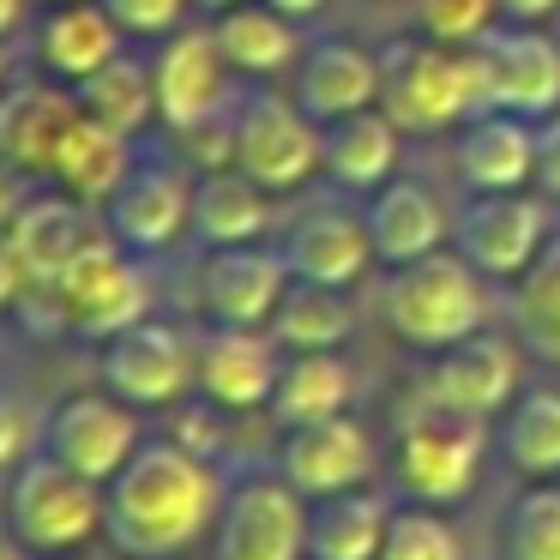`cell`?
<instances>
[{"label":"cell","instance_id":"f35d334b","mask_svg":"<svg viewBox=\"0 0 560 560\" xmlns=\"http://www.w3.org/2000/svg\"><path fill=\"white\" fill-rule=\"evenodd\" d=\"M187 7H194V0H103V13L121 25V37H151V43L175 37Z\"/></svg>","mask_w":560,"mask_h":560},{"label":"cell","instance_id":"277c9868","mask_svg":"<svg viewBox=\"0 0 560 560\" xmlns=\"http://www.w3.org/2000/svg\"><path fill=\"white\" fill-rule=\"evenodd\" d=\"M488 422L482 416H458L434 398H416L398 422V446H392V476L410 500L422 506H458L476 494V476L488 464Z\"/></svg>","mask_w":560,"mask_h":560},{"label":"cell","instance_id":"d590c367","mask_svg":"<svg viewBox=\"0 0 560 560\" xmlns=\"http://www.w3.org/2000/svg\"><path fill=\"white\" fill-rule=\"evenodd\" d=\"M380 560H464L458 530L446 524V506H392L386 542H380Z\"/></svg>","mask_w":560,"mask_h":560},{"label":"cell","instance_id":"f6af8a7d","mask_svg":"<svg viewBox=\"0 0 560 560\" xmlns=\"http://www.w3.org/2000/svg\"><path fill=\"white\" fill-rule=\"evenodd\" d=\"M560 13V0H500V19L506 25H542Z\"/></svg>","mask_w":560,"mask_h":560},{"label":"cell","instance_id":"d4e9b609","mask_svg":"<svg viewBox=\"0 0 560 560\" xmlns=\"http://www.w3.org/2000/svg\"><path fill=\"white\" fill-rule=\"evenodd\" d=\"M458 175L476 194H518L524 182H536V127L500 109L470 115L458 133Z\"/></svg>","mask_w":560,"mask_h":560},{"label":"cell","instance_id":"603a6c76","mask_svg":"<svg viewBox=\"0 0 560 560\" xmlns=\"http://www.w3.org/2000/svg\"><path fill=\"white\" fill-rule=\"evenodd\" d=\"M398 145L404 127L374 103V109H355L343 121L319 127V170H326V182L350 187V194H380L398 175Z\"/></svg>","mask_w":560,"mask_h":560},{"label":"cell","instance_id":"f1b7e54d","mask_svg":"<svg viewBox=\"0 0 560 560\" xmlns=\"http://www.w3.org/2000/svg\"><path fill=\"white\" fill-rule=\"evenodd\" d=\"M127 170H133V139H121V133H109V127H97L91 115H79V127L67 133L49 182H55V194H67V199L109 206L115 187L127 182Z\"/></svg>","mask_w":560,"mask_h":560},{"label":"cell","instance_id":"7402d4cb","mask_svg":"<svg viewBox=\"0 0 560 560\" xmlns=\"http://www.w3.org/2000/svg\"><path fill=\"white\" fill-rule=\"evenodd\" d=\"M295 103L307 109V121L331 127L355 109L380 103V55L355 49L343 37H326L302 55V79H295Z\"/></svg>","mask_w":560,"mask_h":560},{"label":"cell","instance_id":"e0dca14e","mask_svg":"<svg viewBox=\"0 0 560 560\" xmlns=\"http://www.w3.org/2000/svg\"><path fill=\"white\" fill-rule=\"evenodd\" d=\"M278 476L302 500H326V494H343V488H362L374 476V434L350 410L326 416V422L283 428Z\"/></svg>","mask_w":560,"mask_h":560},{"label":"cell","instance_id":"9a60e30c","mask_svg":"<svg viewBox=\"0 0 560 560\" xmlns=\"http://www.w3.org/2000/svg\"><path fill=\"white\" fill-rule=\"evenodd\" d=\"M283 374V343L271 326H211L199 331L194 392L218 410H266Z\"/></svg>","mask_w":560,"mask_h":560},{"label":"cell","instance_id":"6da1fadb","mask_svg":"<svg viewBox=\"0 0 560 560\" xmlns=\"http://www.w3.org/2000/svg\"><path fill=\"white\" fill-rule=\"evenodd\" d=\"M218 506L223 488L211 458H194L182 440L158 434L103 488V536L127 560H182L218 524Z\"/></svg>","mask_w":560,"mask_h":560},{"label":"cell","instance_id":"ba28073f","mask_svg":"<svg viewBox=\"0 0 560 560\" xmlns=\"http://www.w3.org/2000/svg\"><path fill=\"white\" fill-rule=\"evenodd\" d=\"M211 560H307V500L283 476H247L223 494Z\"/></svg>","mask_w":560,"mask_h":560},{"label":"cell","instance_id":"74e56055","mask_svg":"<svg viewBox=\"0 0 560 560\" xmlns=\"http://www.w3.org/2000/svg\"><path fill=\"white\" fill-rule=\"evenodd\" d=\"M500 25V0H416V31L434 43L476 49Z\"/></svg>","mask_w":560,"mask_h":560},{"label":"cell","instance_id":"ffe728a7","mask_svg":"<svg viewBox=\"0 0 560 560\" xmlns=\"http://www.w3.org/2000/svg\"><path fill=\"white\" fill-rule=\"evenodd\" d=\"M79 97L61 85H13L0 97V170L7 175H55L67 133L79 127Z\"/></svg>","mask_w":560,"mask_h":560},{"label":"cell","instance_id":"e575fe53","mask_svg":"<svg viewBox=\"0 0 560 560\" xmlns=\"http://www.w3.org/2000/svg\"><path fill=\"white\" fill-rule=\"evenodd\" d=\"M512 326L542 362L560 368V235H548L530 271L512 283Z\"/></svg>","mask_w":560,"mask_h":560},{"label":"cell","instance_id":"52a82bcc","mask_svg":"<svg viewBox=\"0 0 560 560\" xmlns=\"http://www.w3.org/2000/svg\"><path fill=\"white\" fill-rule=\"evenodd\" d=\"M194 368H199V338H187L175 319L145 314L139 326L103 338V386L133 410H175L194 392Z\"/></svg>","mask_w":560,"mask_h":560},{"label":"cell","instance_id":"816d5d0a","mask_svg":"<svg viewBox=\"0 0 560 560\" xmlns=\"http://www.w3.org/2000/svg\"><path fill=\"white\" fill-rule=\"evenodd\" d=\"M7 73H13V61H7V49H0V97H7Z\"/></svg>","mask_w":560,"mask_h":560},{"label":"cell","instance_id":"4dcf8cb0","mask_svg":"<svg viewBox=\"0 0 560 560\" xmlns=\"http://www.w3.org/2000/svg\"><path fill=\"white\" fill-rule=\"evenodd\" d=\"M355 331V307L338 283H314V278H290L278 314H271V338L283 343V355H314V350H338Z\"/></svg>","mask_w":560,"mask_h":560},{"label":"cell","instance_id":"7bdbcfd3","mask_svg":"<svg viewBox=\"0 0 560 560\" xmlns=\"http://www.w3.org/2000/svg\"><path fill=\"white\" fill-rule=\"evenodd\" d=\"M536 187L548 199H560V109L548 121H536Z\"/></svg>","mask_w":560,"mask_h":560},{"label":"cell","instance_id":"ab89813d","mask_svg":"<svg viewBox=\"0 0 560 560\" xmlns=\"http://www.w3.org/2000/svg\"><path fill=\"white\" fill-rule=\"evenodd\" d=\"M37 446H43V428L31 416V404L13 398V392H0V476H13Z\"/></svg>","mask_w":560,"mask_h":560},{"label":"cell","instance_id":"3957f363","mask_svg":"<svg viewBox=\"0 0 560 560\" xmlns=\"http://www.w3.org/2000/svg\"><path fill=\"white\" fill-rule=\"evenodd\" d=\"M380 109L404 133H440L482 115V67L476 49L434 37H404L380 55Z\"/></svg>","mask_w":560,"mask_h":560},{"label":"cell","instance_id":"8fae6325","mask_svg":"<svg viewBox=\"0 0 560 560\" xmlns=\"http://www.w3.org/2000/svg\"><path fill=\"white\" fill-rule=\"evenodd\" d=\"M139 446H145L139 410L121 404L115 392H79V398L55 404L49 422H43V452L61 458L67 470L103 482V488L127 470V458H133Z\"/></svg>","mask_w":560,"mask_h":560},{"label":"cell","instance_id":"f546056e","mask_svg":"<svg viewBox=\"0 0 560 560\" xmlns=\"http://www.w3.org/2000/svg\"><path fill=\"white\" fill-rule=\"evenodd\" d=\"M355 398V368L343 362L338 350H314V355H290L278 374V392H271L266 410L278 416L283 428L302 422H326V416H343Z\"/></svg>","mask_w":560,"mask_h":560},{"label":"cell","instance_id":"5b68a950","mask_svg":"<svg viewBox=\"0 0 560 560\" xmlns=\"http://www.w3.org/2000/svg\"><path fill=\"white\" fill-rule=\"evenodd\" d=\"M7 530L37 560L79 555L85 542L103 536V482L67 470L61 458L37 446L7 482Z\"/></svg>","mask_w":560,"mask_h":560},{"label":"cell","instance_id":"30bf717a","mask_svg":"<svg viewBox=\"0 0 560 560\" xmlns=\"http://www.w3.org/2000/svg\"><path fill=\"white\" fill-rule=\"evenodd\" d=\"M235 170H247L259 187L290 194L319 170V121L278 91H254L235 109Z\"/></svg>","mask_w":560,"mask_h":560},{"label":"cell","instance_id":"7dc6e473","mask_svg":"<svg viewBox=\"0 0 560 560\" xmlns=\"http://www.w3.org/2000/svg\"><path fill=\"white\" fill-rule=\"evenodd\" d=\"M25 7H31V0H0V43L19 37V25H25Z\"/></svg>","mask_w":560,"mask_h":560},{"label":"cell","instance_id":"ee69618b","mask_svg":"<svg viewBox=\"0 0 560 560\" xmlns=\"http://www.w3.org/2000/svg\"><path fill=\"white\" fill-rule=\"evenodd\" d=\"M25 302V266H19V247H13V223L0 218V314Z\"/></svg>","mask_w":560,"mask_h":560},{"label":"cell","instance_id":"484cf974","mask_svg":"<svg viewBox=\"0 0 560 560\" xmlns=\"http://www.w3.org/2000/svg\"><path fill=\"white\" fill-rule=\"evenodd\" d=\"M121 55V25L103 13V0H67L49 7V19L37 25V61L49 67L61 85H79L97 67H109Z\"/></svg>","mask_w":560,"mask_h":560},{"label":"cell","instance_id":"bcb514c9","mask_svg":"<svg viewBox=\"0 0 560 560\" xmlns=\"http://www.w3.org/2000/svg\"><path fill=\"white\" fill-rule=\"evenodd\" d=\"M266 7H278L283 19H295V25H307V19H319L331 7V0H266Z\"/></svg>","mask_w":560,"mask_h":560},{"label":"cell","instance_id":"11a10c76","mask_svg":"<svg viewBox=\"0 0 560 560\" xmlns=\"http://www.w3.org/2000/svg\"><path fill=\"white\" fill-rule=\"evenodd\" d=\"M307 560H314V555H307Z\"/></svg>","mask_w":560,"mask_h":560},{"label":"cell","instance_id":"1f68e13d","mask_svg":"<svg viewBox=\"0 0 560 560\" xmlns=\"http://www.w3.org/2000/svg\"><path fill=\"white\" fill-rule=\"evenodd\" d=\"M211 37H218L223 61H230L235 73H259V79H266V73H283V67H295V55H302L295 19H283L278 7H266V0H242V7L218 13Z\"/></svg>","mask_w":560,"mask_h":560},{"label":"cell","instance_id":"8992f818","mask_svg":"<svg viewBox=\"0 0 560 560\" xmlns=\"http://www.w3.org/2000/svg\"><path fill=\"white\" fill-rule=\"evenodd\" d=\"M25 307H43L49 326H67L79 338L103 343V338H115V331L139 326L151 314V290H145V271L133 266V254L115 235H103L43 302H25Z\"/></svg>","mask_w":560,"mask_h":560},{"label":"cell","instance_id":"d6a6232c","mask_svg":"<svg viewBox=\"0 0 560 560\" xmlns=\"http://www.w3.org/2000/svg\"><path fill=\"white\" fill-rule=\"evenodd\" d=\"M79 109L97 127L121 139H139L151 121H158V79H151V61H133V55H115L109 67H97L91 79L73 85Z\"/></svg>","mask_w":560,"mask_h":560},{"label":"cell","instance_id":"f5cc1de1","mask_svg":"<svg viewBox=\"0 0 560 560\" xmlns=\"http://www.w3.org/2000/svg\"><path fill=\"white\" fill-rule=\"evenodd\" d=\"M43 7H67V0H43Z\"/></svg>","mask_w":560,"mask_h":560},{"label":"cell","instance_id":"83f0119b","mask_svg":"<svg viewBox=\"0 0 560 560\" xmlns=\"http://www.w3.org/2000/svg\"><path fill=\"white\" fill-rule=\"evenodd\" d=\"M386 524H392V500L374 494V488L326 494L307 512V555L314 560H380Z\"/></svg>","mask_w":560,"mask_h":560},{"label":"cell","instance_id":"d6986e66","mask_svg":"<svg viewBox=\"0 0 560 560\" xmlns=\"http://www.w3.org/2000/svg\"><path fill=\"white\" fill-rule=\"evenodd\" d=\"M235 67L223 61L218 37L211 31H175V37L158 43L151 55V79H158V121L170 133H187V127L211 121L223 109V85H230Z\"/></svg>","mask_w":560,"mask_h":560},{"label":"cell","instance_id":"db71d44e","mask_svg":"<svg viewBox=\"0 0 560 560\" xmlns=\"http://www.w3.org/2000/svg\"><path fill=\"white\" fill-rule=\"evenodd\" d=\"M55 560H73V555H55Z\"/></svg>","mask_w":560,"mask_h":560},{"label":"cell","instance_id":"60d3db41","mask_svg":"<svg viewBox=\"0 0 560 560\" xmlns=\"http://www.w3.org/2000/svg\"><path fill=\"white\" fill-rule=\"evenodd\" d=\"M170 440H182L187 452H194V458H218L223 452V422H218V404H175V434Z\"/></svg>","mask_w":560,"mask_h":560},{"label":"cell","instance_id":"b9f144b4","mask_svg":"<svg viewBox=\"0 0 560 560\" xmlns=\"http://www.w3.org/2000/svg\"><path fill=\"white\" fill-rule=\"evenodd\" d=\"M187 158H194V170H230L235 163V115H211V121L187 127Z\"/></svg>","mask_w":560,"mask_h":560},{"label":"cell","instance_id":"2e32d148","mask_svg":"<svg viewBox=\"0 0 560 560\" xmlns=\"http://www.w3.org/2000/svg\"><path fill=\"white\" fill-rule=\"evenodd\" d=\"M524 392L518 380V350L494 331H476V338L452 343V350H434L428 355V374H422V398L446 404L458 416H506V404Z\"/></svg>","mask_w":560,"mask_h":560},{"label":"cell","instance_id":"9c48e42d","mask_svg":"<svg viewBox=\"0 0 560 560\" xmlns=\"http://www.w3.org/2000/svg\"><path fill=\"white\" fill-rule=\"evenodd\" d=\"M476 67H482V109L518 115V121H548L560 109V43L542 25L500 19L476 43Z\"/></svg>","mask_w":560,"mask_h":560},{"label":"cell","instance_id":"cb8c5ba5","mask_svg":"<svg viewBox=\"0 0 560 560\" xmlns=\"http://www.w3.org/2000/svg\"><path fill=\"white\" fill-rule=\"evenodd\" d=\"M362 218H368L374 259L386 271H398V266H410V259H428V254L446 247V211H440V199L428 194L422 182H404V175H392V182L368 199Z\"/></svg>","mask_w":560,"mask_h":560},{"label":"cell","instance_id":"681fc988","mask_svg":"<svg viewBox=\"0 0 560 560\" xmlns=\"http://www.w3.org/2000/svg\"><path fill=\"white\" fill-rule=\"evenodd\" d=\"M0 218H13V175L0 170Z\"/></svg>","mask_w":560,"mask_h":560},{"label":"cell","instance_id":"4316f807","mask_svg":"<svg viewBox=\"0 0 560 560\" xmlns=\"http://www.w3.org/2000/svg\"><path fill=\"white\" fill-rule=\"evenodd\" d=\"M271 230V187L247 170H199L194 175V235L211 247H242Z\"/></svg>","mask_w":560,"mask_h":560},{"label":"cell","instance_id":"7a4b0ae2","mask_svg":"<svg viewBox=\"0 0 560 560\" xmlns=\"http://www.w3.org/2000/svg\"><path fill=\"white\" fill-rule=\"evenodd\" d=\"M386 326L398 343L434 355L476 338L488 326V278L458 254L440 247L428 259H410L386 278Z\"/></svg>","mask_w":560,"mask_h":560},{"label":"cell","instance_id":"4fadbf2b","mask_svg":"<svg viewBox=\"0 0 560 560\" xmlns=\"http://www.w3.org/2000/svg\"><path fill=\"white\" fill-rule=\"evenodd\" d=\"M7 223H13V247H19V266H25V302H43V295L109 235V223H97V206L67 199V194L25 199Z\"/></svg>","mask_w":560,"mask_h":560},{"label":"cell","instance_id":"836d02e7","mask_svg":"<svg viewBox=\"0 0 560 560\" xmlns=\"http://www.w3.org/2000/svg\"><path fill=\"white\" fill-rule=\"evenodd\" d=\"M500 458L518 476H560V392L555 386H524L500 416Z\"/></svg>","mask_w":560,"mask_h":560},{"label":"cell","instance_id":"7c38bea8","mask_svg":"<svg viewBox=\"0 0 560 560\" xmlns=\"http://www.w3.org/2000/svg\"><path fill=\"white\" fill-rule=\"evenodd\" d=\"M548 211L530 194H476L452 223V247L482 271L488 283H518L530 259L548 247Z\"/></svg>","mask_w":560,"mask_h":560},{"label":"cell","instance_id":"44dd1931","mask_svg":"<svg viewBox=\"0 0 560 560\" xmlns=\"http://www.w3.org/2000/svg\"><path fill=\"white\" fill-rule=\"evenodd\" d=\"M283 259H290L295 278L350 290V283H362L368 266H374L368 218H355V211H343V206H307L302 218L290 223V235H283Z\"/></svg>","mask_w":560,"mask_h":560},{"label":"cell","instance_id":"8d00e7d4","mask_svg":"<svg viewBox=\"0 0 560 560\" xmlns=\"http://www.w3.org/2000/svg\"><path fill=\"white\" fill-rule=\"evenodd\" d=\"M506 555L512 560H560V488L536 482L506 512Z\"/></svg>","mask_w":560,"mask_h":560},{"label":"cell","instance_id":"5bb4252c","mask_svg":"<svg viewBox=\"0 0 560 560\" xmlns=\"http://www.w3.org/2000/svg\"><path fill=\"white\" fill-rule=\"evenodd\" d=\"M103 223L127 254H170L182 235H194V182L175 163H133L103 206Z\"/></svg>","mask_w":560,"mask_h":560},{"label":"cell","instance_id":"c3c4849f","mask_svg":"<svg viewBox=\"0 0 560 560\" xmlns=\"http://www.w3.org/2000/svg\"><path fill=\"white\" fill-rule=\"evenodd\" d=\"M0 560H25V542L13 530H0Z\"/></svg>","mask_w":560,"mask_h":560},{"label":"cell","instance_id":"ac0fdd59","mask_svg":"<svg viewBox=\"0 0 560 560\" xmlns=\"http://www.w3.org/2000/svg\"><path fill=\"white\" fill-rule=\"evenodd\" d=\"M290 278L295 271L283 247H211L206 266H199V307L211 314V326H271Z\"/></svg>","mask_w":560,"mask_h":560},{"label":"cell","instance_id":"f907efd6","mask_svg":"<svg viewBox=\"0 0 560 560\" xmlns=\"http://www.w3.org/2000/svg\"><path fill=\"white\" fill-rule=\"evenodd\" d=\"M194 7H199V13L218 19V13H230V7H242V0H194Z\"/></svg>","mask_w":560,"mask_h":560}]
</instances>
